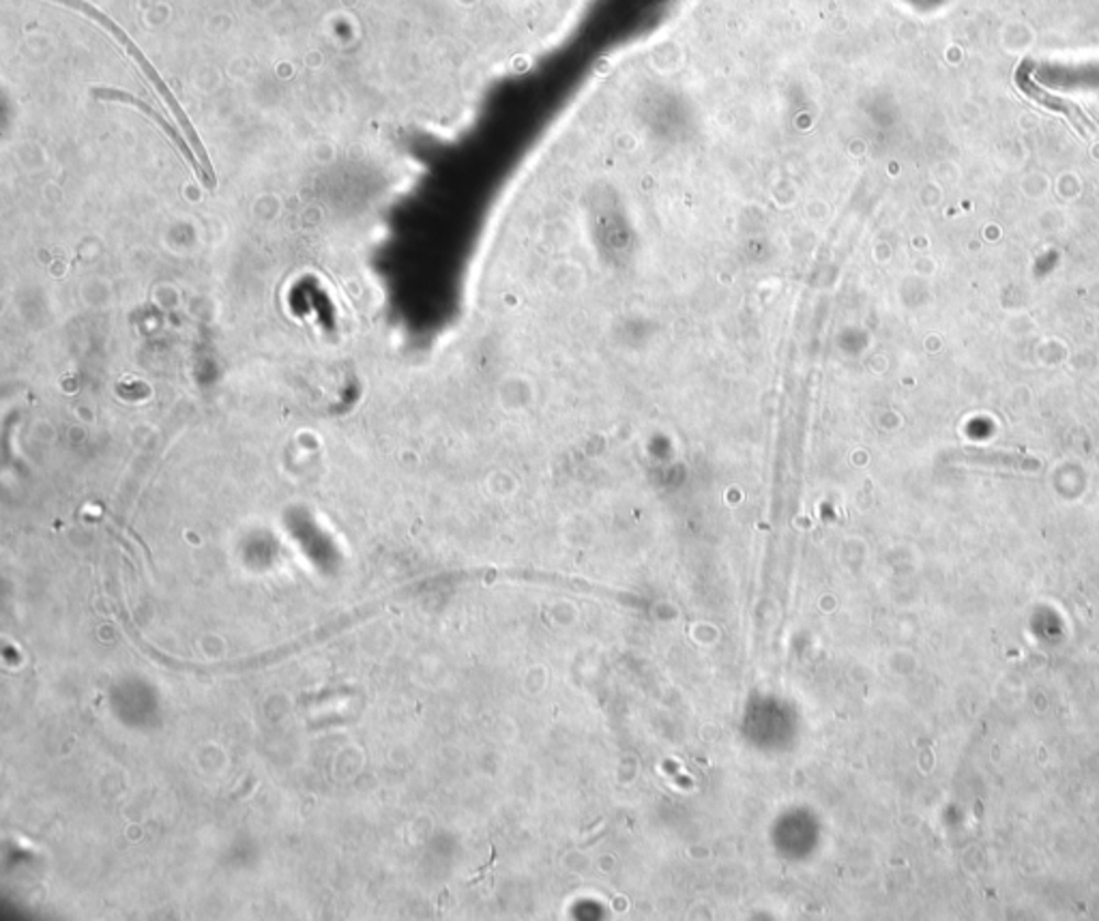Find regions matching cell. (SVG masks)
I'll return each mask as SVG.
<instances>
[{
	"label": "cell",
	"instance_id": "obj_1",
	"mask_svg": "<svg viewBox=\"0 0 1099 921\" xmlns=\"http://www.w3.org/2000/svg\"><path fill=\"white\" fill-rule=\"evenodd\" d=\"M54 2H61V4H65V7H72V9H78V11H83V13L87 15L88 20H92V22L101 24V26H103V29H106V31H108L110 35H114V40H117L119 44L123 45V47L128 50V54H130L133 61L138 63V67L142 69V74H144V76L149 78V83H151L153 87L157 88V92L162 95V99H164V101L168 103V108L173 110V114H175L176 121L180 123L183 132H185V135H187V142L191 144V149H194L196 157L200 160V164H202L205 173H207V176H209V180H211V189H216V185H218V183H216V173H213V166H211V160H209V153H207V149L202 146V142H200L198 133H196V130H194L191 121L187 119V114H185V112H183V108L178 106V101H176V97L175 95H173V90H171V88H168V85H166V83L162 80V76H160V74L155 72V67H153V65L149 63V58H146V56L142 54V50H140L138 45L133 44L132 40H130V35H128V33H125V31H123V29H121V26H119L117 22H112V20H110V18H108V15L103 13V11H99L97 7H92V4H90V2H87V0H54Z\"/></svg>",
	"mask_w": 1099,
	"mask_h": 921
},
{
	"label": "cell",
	"instance_id": "obj_2",
	"mask_svg": "<svg viewBox=\"0 0 1099 921\" xmlns=\"http://www.w3.org/2000/svg\"><path fill=\"white\" fill-rule=\"evenodd\" d=\"M92 95H95L97 99H103V101H121V103H130V106H133V108L142 110V112H144V114H146L149 119H153V121H155V123H157V125H160V128H162V130L166 132V135H168V138H171L173 142H175L176 149H178V151L183 153V157H185V160L189 162V166L194 168V173H196V175H198V178H200V180H202V183H205V185H207V187L211 189V180H209V176H207V173H205V168H202L200 160H196V157H194V151H191V144H189V142H185V140H183V138L178 135V132H176L175 128H173L171 123H166V119H164L162 114H157V112H155V110H153V108H151L149 103H144L142 99L133 97V95H130V92H123V90H117V88H95V90H92Z\"/></svg>",
	"mask_w": 1099,
	"mask_h": 921
}]
</instances>
